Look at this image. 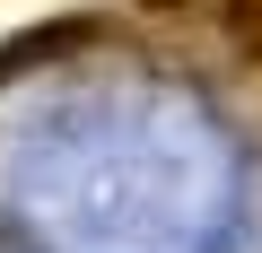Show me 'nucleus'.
Here are the masks:
<instances>
[{"label":"nucleus","instance_id":"1","mask_svg":"<svg viewBox=\"0 0 262 253\" xmlns=\"http://www.w3.org/2000/svg\"><path fill=\"white\" fill-rule=\"evenodd\" d=\"M88 35H96V18H53V27H35V35H18V44H0V79H9V70H35V61L70 53V44H88Z\"/></svg>","mask_w":262,"mask_h":253},{"label":"nucleus","instance_id":"2","mask_svg":"<svg viewBox=\"0 0 262 253\" xmlns=\"http://www.w3.org/2000/svg\"><path fill=\"white\" fill-rule=\"evenodd\" d=\"M219 9L236 18V35H245V53L262 61V0H219Z\"/></svg>","mask_w":262,"mask_h":253}]
</instances>
